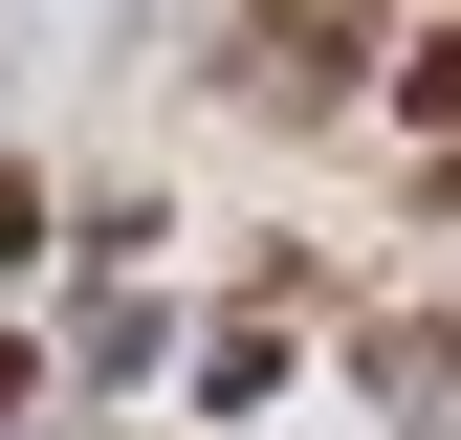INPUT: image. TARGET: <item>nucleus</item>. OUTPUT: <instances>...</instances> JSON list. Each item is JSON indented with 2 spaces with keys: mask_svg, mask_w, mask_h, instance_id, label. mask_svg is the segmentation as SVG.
I'll use <instances>...</instances> for the list:
<instances>
[{
  "mask_svg": "<svg viewBox=\"0 0 461 440\" xmlns=\"http://www.w3.org/2000/svg\"><path fill=\"white\" fill-rule=\"evenodd\" d=\"M352 23H374V0H264L242 67H264V88H308V67H352Z\"/></svg>",
  "mask_w": 461,
  "mask_h": 440,
  "instance_id": "f257e3e1",
  "label": "nucleus"
}]
</instances>
